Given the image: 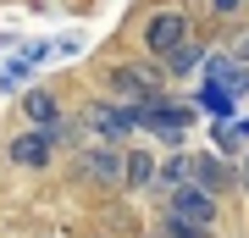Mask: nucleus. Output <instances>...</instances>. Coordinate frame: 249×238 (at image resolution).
I'll return each mask as SVG.
<instances>
[{"mask_svg": "<svg viewBox=\"0 0 249 238\" xmlns=\"http://www.w3.org/2000/svg\"><path fill=\"white\" fill-rule=\"evenodd\" d=\"M172 216L211 227V221H216V194H205L199 183H178V188H172Z\"/></svg>", "mask_w": 249, "mask_h": 238, "instance_id": "f257e3e1", "label": "nucleus"}, {"mask_svg": "<svg viewBox=\"0 0 249 238\" xmlns=\"http://www.w3.org/2000/svg\"><path fill=\"white\" fill-rule=\"evenodd\" d=\"M183 39H188V22L178 11H160V17H150V28H144V44H150V55H160V61H166Z\"/></svg>", "mask_w": 249, "mask_h": 238, "instance_id": "f03ea898", "label": "nucleus"}, {"mask_svg": "<svg viewBox=\"0 0 249 238\" xmlns=\"http://www.w3.org/2000/svg\"><path fill=\"white\" fill-rule=\"evenodd\" d=\"M111 89L127 100V106H150V100L160 94L155 72H144V67H116V72H111Z\"/></svg>", "mask_w": 249, "mask_h": 238, "instance_id": "7ed1b4c3", "label": "nucleus"}, {"mask_svg": "<svg viewBox=\"0 0 249 238\" xmlns=\"http://www.w3.org/2000/svg\"><path fill=\"white\" fill-rule=\"evenodd\" d=\"M50 150H55V133L50 128H28L22 139H11V161H17V166H45Z\"/></svg>", "mask_w": 249, "mask_h": 238, "instance_id": "20e7f679", "label": "nucleus"}, {"mask_svg": "<svg viewBox=\"0 0 249 238\" xmlns=\"http://www.w3.org/2000/svg\"><path fill=\"white\" fill-rule=\"evenodd\" d=\"M89 128L100 133V139H127L139 122H133V106H94L89 111Z\"/></svg>", "mask_w": 249, "mask_h": 238, "instance_id": "39448f33", "label": "nucleus"}, {"mask_svg": "<svg viewBox=\"0 0 249 238\" xmlns=\"http://www.w3.org/2000/svg\"><path fill=\"white\" fill-rule=\"evenodd\" d=\"M188 177H194V183L205 188V194H216V188L227 183V166H222L216 155H194V161H188Z\"/></svg>", "mask_w": 249, "mask_h": 238, "instance_id": "423d86ee", "label": "nucleus"}, {"mask_svg": "<svg viewBox=\"0 0 249 238\" xmlns=\"http://www.w3.org/2000/svg\"><path fill=\"white\" fill-rule=\"evenodd\" d=\"M22 111L34 116L39 128H55V116H61V111H55V100L45 94V89H28V94H22Z\"/></svg>", "mask_w": 249, "mask_h": 238, "instance_id": "0eeeda50", "label": "nucleus"}, {"mask_svg": "<svg viewBox=\"0 0 249 238\" xmlns=\"http://www.w3.org/2000/svg\"><path fill=\"white\" fill-rule=\"evenodd\" d=\"M122 177H127V188H144V183L155 177V161L144 155V150H127V155H122Z\"/></svg>", "mask_w": 249, "mask_h": 238, "instance_id": "6e6552de", "label": "nucleus"}, {"mask_svg": "<svg viewBox=\"0 0 249 238\" xmlns=\"http://www.w3.org/2000/svg\"><path fill=\"white\" fill-rule=\"evenodd\" d=\"M83 172L116 183V177H122V155H111V150H89V155H83Z\"/></svg>", "mask_w": 249, "mask_h": 238, "instance_id": "1a4fd4ad", "label": "nucleus"}, {"mask_svg": "<svg viewBox=\"0 0 249 238\" xmlns=\"http://www.w3.org/2000/svg\"><path fill=\"white\" fill-rule=\"evenodd\" d=\"M199 111H211V116H222V122H227V116H232V94H227L222 83L205 78V89H199Z\"/></svg>", "mask_w": 249, "mask_h": 238, "instance_id": "9d476101", "label": "nucleus"}, {"mask_svg": "<svg viewBox=\"0 0 249 238\" xmlns=\"http://www.w3.org/2000/svg\"><path fill=\"white\" fill-rule=\"evenodd\" d=\"M199 61H205V50H199V44H188V39H183V44H178V50H172V55H166V67H172V72H194Z\"/></svg>", "mask_w": 249, "mask_h": 238, "instance_id": "9b49d317", "label": "nucleus"}, {"mask_svg": "<svg viewBox=\"0 0 249 238\" xmlns=\"http://www.w3.org/2000/svg\"><path fill=\"white\" fill-rule=\"evenodd\" d=\"M155 183H160V188H178V183H188V161H183V155H172L166 166H155Z\"/></svg>", "mask_w": 249, "mask_h": 238, "instance_id": "f8f14e48", "label": "nucleus"}, {"mask_svg": "<svg viewBox=\"0 0 249 238\" xmlns=\"http://www.w3.org/2000/svg\"><path fill=\"white\" fill-rule=\"evenodd\" d=\"M166 238H211L199 221H183V216H166Z\"/></svg>", "mask_w": 249, "mask_h": 238, "instance_id": "ddd939ff", "label": "nucleus"}, {"mask_svg": "<svg viewBox=\"0 0 249 238\" xmlns=\"http://www.w3.org/2000/svg\"><path fill=\"white\" fill-rule=\"evenodd\" d=\"M232 61H249V34L238 39V50H232Z\"/></svg>", "mask_w": 249, "mask_h": 238, "instance_id": "4468645a", "label": "nucleus"}, {"mask_svg": "<svg viewBox=\"0 0 249 238\" xmlns=\"http://www.w3.org/2000/svg\"><path fill=\"white\" fill-rule=\"evenodd\" d=\"M211 6H216V11H238L244 0H211Z\"/></svg>", "mask_w": 249, "mask_h": 238, "instance_id": "2eb2a0df", "label": "nucleus"}, {"mask_svg": "<svg viewBox=\"0 0 249 238\" xmlns=\"http://www.w3.org/2000/svg\"><path fill=\"white\" fill-rule=\"evenodd\" d=\"M244 188H249V166H244Z\"/></svg>", "mask_w": 249, "mask_h": 238, "instance_id": "dca6fc26", "label": "nucleus"}]
</instances>
